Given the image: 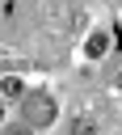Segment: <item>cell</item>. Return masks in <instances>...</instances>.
Returning <instances> with one entry per match:
<instances>
[{"label": "cell", "instance_id": "1", "mask_svg": "<svg viewBox=\"0 0 122 135\" xmlns=\"http://www.w3.org/2000/svg\"><path fill=\"white\" fill-rule=\"evenodd\" d=\"M21 114H25L29 127H50V122H55V101H50L46 93H25Z\"/></svg>", "mask_w": 122, "mask_h": 135}, {"label": "cell", "instance_id": "3", "mask_svg": "<svg viewBox=\"0 0 122 135\" xmlns=\"http://www.w3.org/2000/svg\"><path fill=\"white\" fill-rule=\"evenodd\" d=\"M0 89H4L8 97H25V89H21V80H17V76H8V80H4Z\"/></svg>", "mask_w": 122, "mask_h": 135}, {"label": "cell", "instance_id": "4", "mask_svg": "<svg viewBox=\"0 0 122 135\" xmlns=\"http://www.w3.org/2000/svg\"><path fill=\"white\" fill-rule=\"evenodd\" d=\"M118 89H122V76H118Z\"/></svg>", "mask_w": 122, "mask_h": 135}, {"label": "cell", "instance_id": "2", "mask_svg": "<svg viewBox=\"0 0 122 135\" xmlns=\"http://www.w3.org/2000/svg\"><path fill=\"white\" fill-rule=\"evenodd\" d=\"M84 51H88L93 59H97V55H105V51H109V34H105V30H97V34H88V46H84Z\"/></svg>", "mask_w": 122, "mask_h": 135}]
</instances>
